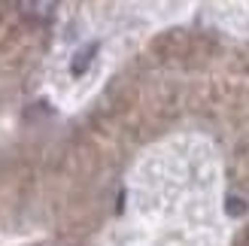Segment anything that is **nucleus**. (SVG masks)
Returning a JSON list of instances; mask_svg holds the SVG:
<instances>
[{
  "label": "nucleus",
  "instance_id": "obj_1",
  "mask_svg": "<svg viewBox=\"0 0 249 246\" xmlns=\"http://www.w3.org/2000/svg\"><path fill=\"white\" fill-rule=\"evenodd\" d=\"M18 6H21L24 16H31V18H46L49 12L58 6V0H18Z\"/></svg>",
  "mask_w": 249,
  "mask_h": 246
}]
</instances>
